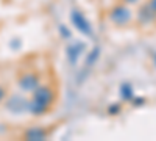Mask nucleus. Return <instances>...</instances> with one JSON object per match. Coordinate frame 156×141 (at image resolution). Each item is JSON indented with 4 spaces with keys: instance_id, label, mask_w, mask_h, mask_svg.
<instances>
[{
    "instance_id": "obj_4",
    "label": "nucleus",
    "mask_w": 156,
    "mask_h": 141,
    "mask_svg": "<svg viewBox=\"0 0 156 141\" xmlns=\"http://www.w3.org/2000/svg\"><path fill=\"white\" fill-rule=\"evenodd\" d=\"M39 85H41V77L36 72H25L17 79V86L23 93H31Z\"/></svg>"
},
{
    "instance_id": "obj_10",
    "label": "nucleus",
    "mask_w": 156,
    "mask_h": 141,
    "mask_svg": "<svg viewBox=\"0 0 156 141\" xmlns=\"http://www.w3.org/2000/svg\"><path fill=\"white\" fill-rule=\"evenodd\" d=\"M98 57H100V49L95 47L94 50H90V52H89V55L86 58V66H92L94 63H97Z\"/></svg>"
},
{
    "instance_id": "obj_8",
    "label": "nucleus",
    "mask_w": 156,
    "mask_h": 141,
    "mask_svg": "<svg viewBox=\"0 0 156 141\" xmlns=\"http://www.w3.org/2000/svg\"><path fill=\"white\" fill-rule=\"evenodd\" d=\"M120 97L125 102H131L133 100L134 89H133V85L131 83H122V86H120Z\"/></svg>"
},
{
    "instance_id": "obj_14",
    "label": "nucleus",
    "mask_w": 156,
    "mask_h": 141,
    "mask_svg": "<svg viewBox=\"0 0 156 141\" xmlns=\"http://www.w3.org/2000/svg\"><path fill=\"white\" fill-rule=\"evenodd\" d=\"M6 96H8V91H6V88L3 86V85H0V104L6 99Z\"/></svg>"
},
{
    "instance_id": "obj_3",
    "label": "nucleus",
    "mask_w": 156,
    "mask_h": 141,
    "mask_svg": "<svg viewBox=\"0 0 156 141\" xmlns=\"http://www.w3.org/2000/svg\"><path fill=\"white\" fill-rule=\"evenodd\" d=\"M70 20L73 24V27L84 36H92V27H90V22L87 20V17L83 14L81 11L73 9L70 13Z\"/></svg>"
},
{
    "instance_id": "obj_12",
    "label": "nucleus",
    "mask_w": 156,
    "mask_h": 141,
    "mask_svg": "<svg viewBox=\"0 0 156 141\" xmlns=\"http://www.w3.org/2000/svg\"><path fill=\"white\" fill-rule=\"evenodd\" d=\"M59 33H61V36H62V38H66V39H69V38L72 36L70 30H67L66 25H59Z\"/></svg>"
},
{
    "instance_id": "obj_7",
    "label": "nucleus",
    "mask_w": 156,
    "mask_h": 141,
    "mask_svg": "<svg viewBox=\"0 0 156 141\" xmlns=\"http://www.w3.org/2000/svg\"><path fill=\"white\" fill-rule=\"evenodd\" d=\"M83 49H84V43H75V44L67 47V58H69V61L72 63V65H76V61H78V58H80Z\"/></svg>"
},
{
    "instance_id": "obj_9",
    "label": "nucleus",
    "mask_w": 156,
    "mask_h": 141,
    "mask_svg": "<svg viewBox=\"0 0 156 141\" xmlns=\"http://www.w3.org/2000/svg\"><path fill=\"white\" fill-rule=\"evenodd\" d=\"M156 16L153 14V11L148 8V5H145L144 8H140V16H139V20L144 22V24H148L151 19H154Z\"/></svg>"
},
{
    "instance_id": "obj_6",
    "label": "nucleus",
    "mask_w": 156,
    "mask_h": 141,
    "mask_svg": "<svg viewBox=\"0 0 156 141\" xmlns=\"http://www.w3.org/2000/svg\"><path fill=\"white\" fill-rule=\"evenodd\" d=\"M48 136V132L44 129V127H30L23 132V138L25 139H30V141H42V139H47Z\"/></svg>"
},
{
    "instance_id": "obj_11",
    "label": "nucleus",
    "mask_w": 156,
    "mask_h": 141,
    "mask_svg": "<svg viewBox=\"0 0 156 141\" xmlns=\"http://www.w3.org/2000/svg\"><path fill=\"white\" fill-rule=\"evenodd\" d=\"M122 113V105L119 104V102H115V104H111L108 107V114H111V116H117V114Z\"/></svg>"
},
{
    "instance_id": "obj_17",
    "label": "nucleus",
    "mask_w": 156,
    "mask_h": 141,
    "mask_svg": "<svg viewBox=\"0 0 156 141\" xmlns=\"http://www.w3.org/2000/svg\"><path fill=\"white\" fill-rule=\"evenodd\" d=\"M153 63H154V66H156V54H154V57H153Z\"/></svg>"
},
{
    "instance_id": "obj_2",
    "label": "nucleus",
    "mask_w": 156,
    "mask_h": 141,
    "mask_svg": "<svg viewBox=\"0 0 156 141\" xmlns=\"http://www.w3.org/2000/svg\"><path fill=\"white\" fill-rule=\"evenodd\" d=\"M108 19L115 27H125L133 20V11L125 3H117L108 11Z\"/></svg>"
},
{
    "instance_id": "obj_13",
    "label": "nucleus",
    "mask_w": 156,
    "mask_h": 141,
    "mask_svg": "<svg viewBox=\"0 0 156 141\" xmlns=\"http://www.w3.org/2000/svg\"><path fill=\"white\" fill-rule=\"evenodd\" d=\"M131 104L134 105V107H142L145 104V97H133V100H131Z\"/></svg>"
},
{
    "instance_id": "obj_16",
    "label": "nucleus",
    "mask_w": 156,
    "mask_h": 141,
    "mask_svg": "<svg viewBox=\"0 0 156 141\" xmlns=\"http://www.w3.org/2000/svg\"><path fill=\"white\" fill-rule=\"evenodd\" d=\"M139 2H140V0H122V3H125V5H128V6H129V5H137Z\"/></svg>"
},
{
    "instance_id": "obj_5",
    "label": "nucleus",
    "mask_w": 156,
    "mask_h": 141,
    "mask_svg": "<svg viewBox=\"0 0 156 141\" xmlns=\"http://www.w3.org/2000/svg\"><path fill=\"white\" fill-rule=\"evenodd\" d=\"M6 107L12 113H22V111H25V110L28 108V102L25 100L23 97H20V96L16 94V96H11L6 100Z\"/></svg>"
},
{
    "instance_id": "obj_15",
    "label": "nucleus",
    "mask_w": 156,
    "mask_h": 141,
    "mask_svg": "<svg viewBox=\"0 0 156 141\" xmlns=\"http://www.w3.org/2000/svg\"><path fill=\"white\" fill-rule=\"evenodd\" d=\"M147 5H148V8L153 11V14L156 16V0H150V2H148Z\"/></svg>"
},
{
    "instance_id": "obj_1",
    "label": "nucleus",
    "mask_w": 156,
    "mask_h": 141,
    "mask_svg": "<svg viewBox=\"0 0 156 141\" xmlns=\"http://www.w3.org/2000/svg\"><path fill=\"white\" fill-rule=\"evenodd\" d=\"M31 100H28V111L33 116H42L45 114L55 102V91L48 85H39L31 91Z\"/></svg>"
}]
</instances>
